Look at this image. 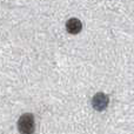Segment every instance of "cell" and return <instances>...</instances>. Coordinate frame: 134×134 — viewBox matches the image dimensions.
I'll use <instances>...</instances> for the list:
<instances>
[{"label":"cell","mask_w":134,"mask_h":134,"mask_svg":"<svg viewBox=\"0 0 134 134\" xmlns=\"http://www.w3.org/2000/svg\"><path fill=\"white\" fill-rule=\"evenodd\" d=\"M34 128V118H33L32 114L26 113L20 116L18 121V130L21 134H33Z\"/></svg>","instance_id":"obj_1"},{"label":"cell","mask_w":134,"mask_h":134,"mask_svg":"<svg viewBox=\"0 0 134 134\" xmlns=\"http://www.w3.org/2000/svg\"><path fill=\"white\" fill-rule=\"evenodd\" d=\"M81 28H82L81 21L76 18L69 19V20L66 23V30H67V32L71 33V34H78V33L81 31Z\"/></svg>","instance_id":"obj_3"},{"label":"cell","mask_w":134,"mask_h":134,"mask_svg":"<svg viewBox=\"0 0 134 134\" xmlns=\"http://www.w3.org/2000/svg\"><path fill=\"white\" fill-rule=\"evenodd\" d=\"M93 107H94L97 111H102L107 107V104H108V99L107 97L104 94V93H98V94L94 95L93 98Z\"/></svg>","instance_id":"obj_2"}]
</instances>
